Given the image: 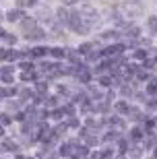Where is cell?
Returning <instances> with one entry per match:
<instances>
[{
    "instance_id": "cell-1",
    "label": "cell",
    "mask_w": 157,
    "mask_h": 159,
    "mask_svg": "<svg viewBox=\"0 0 157 159\" xmlns=\"http://www.w3.org/2000/svg\"><path fill=\"white\" fill-rule=\"evenodd\" d=\"M27 39H31V41H39V39H44V31H41V29H31V31H29V35H27Z\"/></svg>"
},
{
    "instance_id": "cell-2",
    "label": "cell",
    "mask_w": 157,
    "mask_h": 159,
    "mask_svg": "<svg viewBox=\"0 0 157 159\" xmlns=\"http://www.w3.org/2000/svg\"><path fill=\"white\" fill-rule=\"evenodd\" d=\"M6 17H8V21H12V23H15V21H19V19H21V11L12 8V11H8V15H6Z\"/></svg>"
},
{
    "instance_id": "cell-3",
    "label": "cell",
    "mask_w": 157,
    "mask_h": 159,
    "mask_svg": "<svg viewBox=\"0 0 157 159\" xmlns=\"http://www.w3.org/2000/svg\"><path fill=\"white\" fill-rule=\"evenodd\" d=\"M56 15H58V19L62 21V23H68V17H70V15H68L66 11H64V8H60V11L56 12Z\"/></svg>"
},
{
    "instance_id": "cell-4",
    "label": "cell",
    "mask_w": 157,
    "mask_h": 159,
    "mask_svg": "<svg viewBox=\"0 0 157 159\" xmlns=\"http://www.w3.org/2000/svg\"><path fill=\"white\" fill-rule=\"evenodd\" d=\"M21 25H23V29H31V27H35V21L33 19H25Z\"/></svg>"
},
{
    "instance_id": "cell-5",
    "label": "cell",
    "mask_w": 157,
    "mask_h": 159,
    "mask_svg": "<svg viewBox=\"0 0 157 159\" xmlns=\"http://www.w3.org/2000/svg\"><path fill=\"white\" fill-rule=\"evenodd\" d=\"M52 56H54V58H62V56H64V52L56 48V50H52Z\"/></svg>"
},
{
    "instance_id": "cell-6",
    "label": "cell",
    "mask_w": 157,
    "mask_h": 159,
    "mask_svg": "<svg viewBox=\"0 0 157 159\" xmlns=\"http://www.w3.org/2000/svg\"><path fill=\"white\" fill-rule=\"evenodd\" d=\"M27 4V0H17V6H25Z\"/></svg>"
},
{
    "instance_id": "cell-7",
    "label": "cell",
    "mask_w": 157,
    "mask_h": 159,
    "mask_svg": "<svg viewBox=\"0 0 157 159\" xmlns=\"http://www.w3.org/2000/svg\"><path fill=\"white\" fill-rule=\"evenodd\" d=\"M62 2H64V4H75L76 0H62Z\"/></svg>"
},
{
    "instance_id": "cell-8",
    "label": "cell",
    "mask_w": 157,
    "mask_h": 159,
    "mask_svg": "<svg viewBox=\"0 0 157 159\" xmlns=\"http://www.w3.org/2000/svg\"><path fill=\"white\" fill-rule=\"evenodd\" d=\"M35 2H37V0H27V4H35Z\"/></svg>"
},
{
    "instance_id": "cell-9",
    "label": "cell",
    "mask_w": 157,
    "mask_h": 159,
    "mask_svg": "<svg viewBox=\"0 0 157 159\" xmlns=\"http://www.w3.org/2000/svg\"><path fill=\"white\" fill-rule=\"evenodd\" d=\"M0 134H2V128H0Z\"/></svg>"
},
{
    "instance_id": "cell-10",
    "label": "cell",
    "mask_w": 157,
    "mask_h": 159,
    "mask_svg": "<svg viewBox=\"0 0 157 159\" xmlns=\"http://www.w3.org/2000/svg\"><path fill=\"white\" fill-rule=\"evenodd\" d=\"M0 19H2V12H0Z\"/></svg>"
},
{
    "instance_id": "cell-11",
    "label": "cell",
    "mask_w": 157,
    "mask_h": 159,
    "mask_svg": "<svg viewBox=\"0 0 157 159\" xmlns=\"http://www.w3.org/2000/svg\"><path fill=\"white\" fill-rule=\"evenodd\" d=\"M155 157H157V153H155Z\"/></svg>"
}]
</instances>
